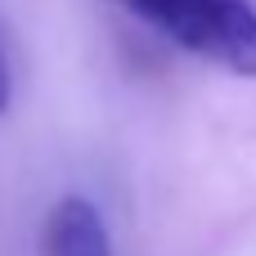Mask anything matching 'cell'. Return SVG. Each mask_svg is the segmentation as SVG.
<instances>
[{
    "label": "cell",
    "instance_id": "obj_1",
    "mask_svg": "<svg viewBox=\"0 0 256 256\" xmlns=\"http://www.w3.org/2000/svg\"><path fill=\"white\" fill-rule=\"evenodd\" d=\"M176 50L256 81V9L248 0H117Z\"/></svg>",
    "mask_w": 256,
    "mask_h": 256
},
{
    "label": "cell",
    "instance_id": "obj_2",
    "mask_svg": "<svg viewBox=\"0 0 256 256\" xmlns=\"http://www.w3.org/2000/svg\"><path fill=\"white\" fill-rule=\"evenodd\" d=\"M40 256H112L104 216L90 198H58L40 230Z\"/></svg>",
    "mask_w": 256,
    "mask_h": 256
},
{
    "label": "cell",
    "instance_id": "obj_3",
    "mask_svg": "<svg viewBox=\"0 0 256 256\" xmlns=\"http://www.w3.org/2000/svg\"><path fill=\"white\" fill-rule=\"evenodd\" d=\"M14 99V76H9V58H4V40H0V112Z\"/></svg>",
    "mask_w": 256,
    "mask_h": 256
}]
</instances>
